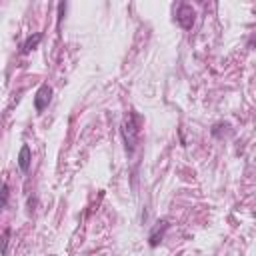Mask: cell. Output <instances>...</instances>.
<instances>
[{"instance_id":"cell-5","label":"cell","mask_w":256,"mask_h":256,"mask_svg":"<svg viewBox=\"0 0 256 256\" xmlns=\"http://www.w3.org/2000/svg\"><path fill=\"white\" fill-rule=\"evenodd\" d=\"M30 162H32V152H30V146L24 144L20 148V154H18V168L22 172H28L30 170Z\"/></svg>"},{"instance_id":"cell-6","label":"cell","mask_w":256,"mask_h":256,"mask_svg":"<svg viewBox=\"0 0 256 256\" xmlns=\"http://www.w3.org/2000/svg\"><path fill=\"white\" fill-rule=\"evenodd\" d=\"M40 40H42V32H36L34 36H28V38H26V42H24V46H22V52H24V54L32 52V50L40 44Z\"/></svg>"},{"instance_id":"cell-7","label":"cell","mask_w":256,"mask_h":256,"mask_svg":"<svg viewBox=\"0 0 256 256\" xmlns=\"http://www.w3.org/2000/svg\"><path fill=\"white\" fill-rule=\"evenodd\" d=\"M8 242H10V228H4V234H2V256L8 254Z\"/></svg>"},{"instance_id":"cell-2","label":"cell","mask_w":256,"mask_h":256,"mask_svg":"<svg viewBox=\"0 0 256 256\" xmlns=\"http://www.w3.org/2000/svg\"><path fill=\"white\" fill-rule=\"evenodd\" d=\"M194 20H196L194 8H192L190 4H186V2L178 4V8H176V22H178L184 30H190V28L194 26Z\"/></svg>"},{"instance_id":"cell-4","label":"cell","mask_w":256,"mask_h":256,"mask_svg":"<svg viewBox=\"0 0 256 256\" xmlns=\"http://www.w3.org/2000/svg\"><path fill=\"white\" fill-rule=\"evenodd\" d=\"M166 228H168V222H166V220L158 222V224L152 228V232H150V238H148V244H150L152 248H156V246L160 244V240H162V236H164Z\"/></svg>"},{"instance_id":"cell-1","label":"cell","mask_w":256,"mask_h":256,"mask_svg":"<svg viewBox=\"0 0 256 256\" xmlns=\"http://www.w3.org/2000/svg\"><path fill=\"white\" fill-rule=\"evenodd\" d=\"M138 116L134 112L128 114V118L124 120L122 124V136H124V144H126V152L132 154L134 152V146H136V140H138Z\"/></svg>"},{"instance_id":"cell-3","label":"cell","mask_w":256,"mask_h":256,"mask_svg":"<svg viewBox=\"0 0 256 256\" xmlns=\"http://www.w3.org/2000/svg\"><path fill=\"white\" fill-rule=\"evenodd\" d=\"M50 100H52V86L50 84H42L36 90V94H34V108H36V112L42 114L48 108Z\"/></svg>"},{"instance_id":"cell-8","label":"cell","mask_w":256,"mask_h":256,"mask_svg":"<svg viewBox=\"0 0 256 256\" xmlns=\"http://www.w3.org/2000/svg\"><path fill=\"white\" fill-rule=\"evenodd\" d=\"M6 204H8V184L4 182L2 184V208H6Z\"/></svg>"}]
</instances>
